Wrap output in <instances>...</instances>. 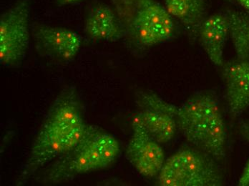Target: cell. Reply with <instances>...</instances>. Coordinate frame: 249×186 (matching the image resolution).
<instances>
[{
  "instance_id": "1",
  "label": "cell",
  "mask_w": 249,
  "mask_h": 186,
  "mask_svg": "<svg viewBox=\"0 0 249 186\" xmlns=\"http://www.w3.org/2000/svg\"><path fill=\"white\" fill-rule=\"evenodd\" d=\"M87 125L77 90L72 86L65 87L48 110L18 185H24L41 168L73 148Z\"/></svg>"
},
{
  "instance_id": "2",
  "label": "cell",
  "mask_w": 249,
  "mask_h": 186,
  "mask_svg": "<svg viewBox=\"0 0 249 186\" xmlns=\"http://www.w3.org/2000/svg\"><path fill=\"white\" fill-rule=\"evenodd\" d=\"M165 110L174 118L186 140L215 160L226 156V135L222 112L212 95L198 94L183 105L166 102Z\"/></svg>"
},
{
  "instance_id": "3",
  "label": "cell",
  "mask_w": 249,
  "mask_h": 186,
  "mask_svg": "<svg viewBox=\"0 0 249 186\" xmlns=\"http://www.w3.org/2000/svg\"><path fill=\"white\" fill-rule=\"evenodd\" d=\"M119 153V143L114 136L88 124L77 144L50 166L44 175V182L60 184L83 174L107 169Z\"/></svg>"
},
{
  "instance_id": "4",
  "label": "cell",
  "mask_w": 249,
  "mask_h": 186,
  "mask_svg": "<svg viewBox=\"0 0 249 186\" xmlns=\"http://www.w3.org/2000/svg\"><path fill=\"white\" fill-rule=\"evenodd\" d=\"M114 11L135 43L151 47L174 36V18L156 0H111Z\"/></svg>"
},
{
  "instance_id": "5",
  "label": "cell",
  "mask_w": 249,
  "mask_h": 186,
  "mask_svg": "<svg viewBox=\"0 0 249 186\" xmlns=\"http://www.w3.org/2000/svg\"><path fill=\"white\" fill-rule=\"evenodd\" d=\"M215 158L200 150L183 148L165 160L158 175L161 186H220L223 177Z\"/></svg>"
},
{
  "instance_id": "6",
  "label": "cell",
  "mask_w": 249,
  "mask_h": 186,
  "mask_svg": "<svg viewBox=\"0 0 249 186\" xmlns=\"http://www.w3.org/2000/svg\"><path fill=\"white\" fill-rule=\"evenodd\" d=\"M30 3L18 0L0 17V62L18 68L27 55L30 45Z\"/></svg>"
},
{
  "instance_id": "7",
  "label": "cell",
  "mask_w": 249,
  "mask_h": 186,
  "mask_svg": "<svg viewBox=\"0 0 249 186\" xmlns=\"http://www.w3.org/2000/svg\"><path fill=\"white\" fill-rule=\"evenodd\" d=\"M31 30L38 54L50 60L68 63L75 58L81 48L82 37L69 29L34 22Z\"/></svg>"
},
{
  "instance_id": "8",
  "label": "cell",
  "mask_w": 249,
  "mask_h": 186,
  "mask_svg": "<svg viewBox=\"0 0 249 186\" xmlns=\"http://www.w3.org/2000/svg\"><path fill=\"white\" fill-rule=\"evenodd\" d=\"M132 127L133 135L126 149L127 160L142 176H157L165 163L161 146L141 127L136 125Z\"/></svg>"
},
{
  "instance_id": "9",
  "label": "cell",
  "mask_w": 249,
  "mask_h": 186,
  "mask_svg": "<svg viewBox=\"0 0 249 186\" xmlns=\"http://www.w3.org/2000/svg\"><path fill=\"white\" fill-rule=\"evenodd\" d=\"M85 32L88 37L95 41L115 42L126 35L113 8L100 1H95L88 7Z\"/></svg>"
},
{
  "instance_id": "10",
  "label": "cell",
  "mask_w": 249,
  "mask_h": 186,
  "mask_svg": "<svg viewBox=\"0 0 249 186\" xmlns=\"http://www.w3.org/2000/svg\"><path fill=\"white\" fill-rule=\"evenodd\" d=\"M224 77L229 113L235 118L249 107V62L239 60L227 65Z\"/></svg>"
},
{
  "instance_id": "11",
  "label": "cell",
  "mask_w": 249,
  "mask_h": 186,
  "mask_svg": "<svg viewBox=\"0 0 249 186\" xmlns=\"http://www.w3.org/2000/svg\"><path fill=\"white\" fill-rule=\"evenodd\" d=\"M229 33V19L226 13L207 17L200 27L198 39L215 66L224 64V49Z\"/></svg>"
},
{
  "instance_id": "12",
  "label": "cell",
  "mask_w": 249,
  "mask_h": 186,
  "mask_svg": "<svg viewBox=\"0 0 249 186\" xmlns=\"http://www.w3.org/2000/svg\"><path fill=\"white\" fill-rule=\"evenodd\" d=\"M164 7L185 27L191 40L198 38L202 24L207 18L206 0H163Z\"/></svg>"
},
{
  "instance_id": "13",
  "label": "cell",
  "mask_w": 249,
  "mask_h": 186,
  "mask_svg": "<svg viewBox=\"0 0 249 186\" xmlns=\"http://www.w3.org/2000/svg\"><path fill=\"white\" fill-rule=\"evenodd\" d=\"M132 125L142 128L160 144L171 141L178 128L176 120L169 113L150 108H141L133 118Z\"/></svg>"
},
{
  "instance_id": "14",
  "label": "cell",
  "mask_w": 249,
  "mask_h": 186,
  "mask_svg": "<svg viewBox=\"0 0 249 186\" xmlns=\"http://www.w3.org/2000/svg\"><path fill=\"white\" fill-rule=\"evenodd\" d=\"M226 14L237 57L241 61L249 62V15L235 10H228Z\"/></svg>"
},
{
  "instance_id": "15",
  "label": "cell",
  "mask_w": 249,
  "mask_h": 186,
  "mask_svg": "<svg viewBox=\"0 0 249 186\" xmlns=\"http://www.w3.org/2000/svg\"><path fill=\"white\" fill-rule=\"evenodd\" d=\"M238 185L240 186H249V159L246 164L241 178L238 181Z\"/></svg>"
},
{
  "instance_id": "16",
  "label": "cell",
  "mask_w": 249,
  "mask_h": 186,
  "mask_svg": "<svg viewBox=\"0 0 249 186\" xmlns=\"http://www.w3.org/2000/svg\"><path fill=\"white\" fill-rule=\"evenodd\" d=\"M82 0H55V2L58 5H67V4H73V3L78 2Z\"/></svg>"
},
{
  "instance_id": "17",
  "label": "cell",
  "mask_w": 249,
  "mask_h": 186,
  "mask_svg": "<svg viewBox=\"0 0 249 186\" xmlns=\"http://www.w3.org/2000/svg\"><path fill=\"white\" fill-rule=\"evenodd\" d=\"M244 8L249 11V0H236Z\"/></svg>"
}]
</instances>
